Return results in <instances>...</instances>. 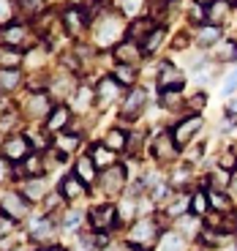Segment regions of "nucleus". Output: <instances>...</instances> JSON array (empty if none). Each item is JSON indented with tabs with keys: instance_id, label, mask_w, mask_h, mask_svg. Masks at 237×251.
Returning <instances> with one entry per match:
<instances>
[{
	"instance_id": "f257e3e1",
	"label": "nucleus",
	"mask_w": 237,
	"mask_h": 251,
	"mask_svg": "<svg viewBox=\"0 0 237 251\" xmlns=\"http://www.w3.org/2000/svg\"><path fill=\"white\" fill-rule=\"evenodd\" d=\"M156 240H158V224H156V221H150V219L139 221L131 232H128V246L142 249V251L153 249V246H156Z\"/></svg>"
},
{
	"instance_id": "f03ea898",
	"label": "nucleus",
	"mask_w": 237,
	"mask_h": 251,
	"mask_svg": "<svg viewBox=\"0 0 237 251\" xmlns=\"http://www.w3.org/2000/svg\"><path fill=\"white\" fill-rule=\"evenodd\" d=\"M0 213L8 216L11 221H19L27 216V200L19 197V191H6L0 197Z\"/></svg>"
},
{
	"instance_id": "7ed1b4c3",
	"label": "nucleus",
	"mask_w": 237,
	"mask_h": 251,
	"mask_svg": "<svg viewBox=\"0 0 237 251\" xmlns=\"http://www.w3.org/2000/svg\"><path fill=\"white\" fill-rule=\"evenodd\" d=\"M199 128H202V118H199V115H188V118H183L180 123L172 128V139H175L177 148H186Z\"/></svg>"
},
{
	"instance_id": "20e7f679",
	"label": "nucleus",
	"mask_w": 237,
	"mask_h": 251,
	"mask_svg": "<svg viewBox=\"0 0 237 251\" xmlns=\"http://www.w3.org/2000/svg\"><path fill=\"white\" fill-rule=\"evenodd\" d=\"M27 153H30V139L25 134H11V137L3 142V156L8 161H25Z\"/></svg>"
},
{
	"instance_id": "39448f33",
	"label": "nucleus",
	"mask_w": 237,
	"mask_h": 251,
	"mask_svg": "<svg viewBox=\"0 0 237 251\" xmlns=\"http://www.w3.org/2000/svg\"><path fill=\"white\" fill-rule=\"evenodd\" d=\"M118 224V207L112 205H98L90 210V226L95 232H104V229H112Z\"/></svg>"
},
{
	"instance_id": "423d86ee",
	"label": "nucleus",
	"mask_w": 237,
	"mask_h": 251,
	"mask_svg": "<svg viewBox=\"0 0 237 251\" xmlns=\"http://www.w3.org/2000/svg\"><path fill=\"white\" fill-rule=\"evenodd\" d=\"M60 22L66 27V33L71 38H76V36H82V30L88 25V14L79 11V8H66V11H60Z\"/></svg>"
},
{
	"instance_id": "0eeeda50",
	"label": "nucleus",
	"mask_w": 237,
	"mask_h": 251,
	"mask_svg": "<svg viewBox=\"0 0 237 251\" xmlns=\"http://www.w3.org/2000/svg\"><path fill=\"white\" fill-rule=\"evenodd\" d=\"M0 41L11 50H19V47H27L30 44V30L25 25H8L0 30Z\"/></svg>"
},
{
	"instance_id": "6e6552de",
	"label": "nucleus",
	"mask_w": 237,
	"mask_h": 251,
	"mask_svg": "<svg viewBox=\"0 0 237 251\" xmlns=\"http://www.w3.org/2000/svg\"><path fill=\"white\" fill-rule=\"evenodd\" d=\"M175 156H177V145H175V139H172V134H161V137L153 142V158L161 161V164H169Z\"/></svg>"
},
{
	"instance_id": "1a4fd4ad",
	"label": "nucleus",
	"mask_w": 237,
	"mask_h": 251,
	"mask_svg": "<svg viewBox=\"0 0 237 251\" xmlns=\"http://www.w3.org/2000/svg\"><path fill=\"white\" fill-rule=\"evenodd\" d=\"M123 186H125V170L120 167V164H115V167H109V170L104 172L101 188H104V194H120Z\"/></svg>"
},
{
	"instance_id": "9d476101",
	"label": "nucleus",
	"mask_w": 237,
	"mask_h": 251,
	"mask_svg": "<svg viewBox=\"0 0 237 251\" xmlns=\"http://www.w3.org/2000/svg\"><path fill=\"white\" fill-rule=\"evenodd\" d=\"M158 88L164 93H172V90H180L183 88V74L172 66V63H164L161 66V74H158Z\"/></svg>"
},
{
	"instance_id": "9b49d317",
	"label": "nucleus",
	"mask_w": 237,
	"mask_h": 251,
	"mask_svg": "<svg viewBox=\"0 0 237 251\" xmlns=\"http://www.w3.org/2000/svg\"><path fill=\"white\" fill-rule=\"evenodd\" d=\"M144 104H147V99H144V90H142V88H134L131 93H128V99H125V104H123V118H125V120H137L139 112L144 109Z\"/></svg>"
},
{
	"instance_id": "f8f14e48",
	"label": "nucleus",
	"mask_w": 237,
	"mask_h": 251,
	"mask_svg": "<svg viewBox=\"0 0 237 251\" xmlns=\"http://www.w3.org/2000/svg\"><path fill=\"white\" fill-rule=\"evenodd\" d=\"M120 30H123L120 19L112 17V14H106V19L98 25V41H101V44H112L115 38L120 36Z\"/></svg>"
},
{
	"instance_id": "ddd939ff",
	"label": "nucleus",
	"mask_w": 237,
	"mask_h": 251,
	"mask_svg": "<svg viewBox=\"0 0 237 251\" xmlns=\"http://www.w3.org/2000/svg\"><path fill=\"white\" fill-rule=\"evenodd\" d=\"M98 101L101 104H106V107H109V104H112V101H118V96H120V82L115 79V76H104V79L98 82Z\"/></svg>"
},
{
	"instance_id": "4468645a",
	"label": "nucleus",
	"mask_w": 237,
	"mask_h": 251,
	"mask_svg": "<svg viewBox=\"0 0 237 251\" xmlns=\"http://www.w3.org/2000/svg\"><path fill=\"white\" fill-rule=\"evenodd\" d=\"M22 197L30 202H41L47 197V186L41 177H27L25 183H22Z\"/></svg>"
},
{
	"instance_id": "2eb2a0df",
	"label": "nucleus",
	"mask_w": 237,
	"mask_h": 251,
	"mask_svg": "<svg viewBox=\"0 0 237 251\" xmlns=\"http://www.w3.org/2000/svg\"><path fill=\"white\" fill-rule=\"evenodd\" d=\"M115 55H118L120 63H125V66H134V63L142 57V47H137L134 41H123V44H118Z\"/></svg>"
},
{
	"instance_id": "dca6fc26",
	"label": "nucleus",
	"mask_w": 237,
	"mask_h": 251,
	"mask_svg": "<svg viewBox=\"0 0 237 251\" xmlns=\"http://www.w3.org/2000/svg\"><path fill=\"white\" fill-rule=\"evenodd\" d=\"M57 194H60L63 200H76V197L82 194V180L76 175H66L60 180V186H57Z\"/></svg>"
},
{
	"instance_id": "f3484780",
	"label": "nucleus",
	"mask_w": 237,
	"mask_h": 251,
	"mask_svg": "<svg viewBox=\"0 0 237 251\" xmlns=\"http://www.w3.org/2000/svg\"><path fill=\"white\" fill-rule=\"evenodd\" d=\"M22 85V71L19 69H0V90L3 93H11Z\"/></svg>"
},
{
	"instance_id": "a211bd4d",
	"label": "nucleus",
	"mask_w": 237,
	"mask_h": 251,
	"mask_svg": "<svg viewBox=\"0 0 237 251\" xmlns=\"http://www.w3.org/2000/svg\"><path fill=\"white\" fill-rule=\"evenodd\" d=\"M74 175L79 177L82 183H93L95 180V161L90 156L79 158V161L74 164Z\"/></svg>"
},
{
	"instance_id": "6ab92c4d",
	"label": "nucleus",
	"mask_w": 237,
	"mask_h": 251,
	"mask_svg": "<svg viewBox=\"0 0 237 251\" xmlns=\"http://www.w3.org/2000/svg\"><path fill=\"white\" fill-rule=\"evenodd\" d=\"M90 158L95 161V167H101V170H109V167H115V151H109L106 145H95L93 153H90Z\"/></svg>"
},
{
	"instance_id": "aec40b11",
	"label": "nucleus",
	"mask_w": 237,
	"mask_h": 251,
	"mask_svg": "<svg viewBox=\"0 0 237 251\" xmlns=\"http://www.w3.org/2000/svg\"><path fill=\"white\" fill-rule=\"evenodd\" d=\"M69 120H71V112L66 107H55L49 112V120H47V128L49 131H60V128H66L69 126Z\"/></svg>"
},
{
	"instance_id": "412c9836",
	"label": "nucleus",
	"mask_w": 237,
	"mask_h": 251,
	"mask_svg": "<svg viewBox=\"0 0 237 251\" xmlns=\"http://www.w3.org/2000/svg\"><path fill=\"white\" fill-rule=\"evenodd\" d=\"M229 14V3L226 0H213L210 8H207V19H210V25H221Z\"/></svg>"
},
{
	"instance_id": "4be33fe9",
	"label": "nucleus",
	"mask_w": 237,
	"mask_h": 251,
	"mask_svg": "<svg viewBox=\"0 0 237 251\" xmlns=\"http://www.w3.org/2000/svg\"><path fill=\"white\" fill-rule=\"evenodd\" d=\"M49 235H52V221H49V216L33 221V229H30V238H33V240H47Z\"/></svg>"
},
{
	"instance_id": "5701e85b",
	"label": "nucleus",
	"mask_w": 237,
	"mask_h": 251,
	"mask_svg": "<svg viewBox=\"0 0 237 251\" xmlns=\"http://www.w3.org/2000/svg\"><path fill=\"white\" fill-rule=\"evenodd\" d=\"M104 142H106V148H109V151H123L125 142H128V137H125L123 128H112V131H106Z\"/></svg>"
},
{
	"instance_id": "b1692460",
	"label": "nucleus",
	"mask_w": 237,
	"mask_h": 251,
	"mask_svg": "<svg viewBox=\"0 0 237 251\" xmlns=\"http://www.w3.org/2000/svg\"><path fill=\"white\" fill-rule=\"evenodd\" d=\"M221 38V27L218 25H205L199 33H196V41H199L202 47H210V44H215Z\"/></svg>"
},
{
	"instance_id": "393cba45",
	"label": "nucleus",
	"mask_w": 237,
	"mask_h": 251,
	"mask_svg": "<svg viewBox=\"0 0 237 251\" xmlns=\"http://www.w3.org/2000/svg\"><path fill=\"white\" fill-rule=\"evenodd\" d=\"M27 109H30L33 118H41V115L49 109V99H47V96H38V93L30 96V101H27Z\"/></svg>"
},
{
	"instance_id": "a878e982",
	"label": "nucleus",
	"mask_w": 237,
	"mask_h": 251,
	"mask_svg": "<svg viewBox=\"0 0 237 251\" xmlns=\"http://www.w3.org/2000/svg\"><path fill=\"white\" fill-rule=\"evenodd\" d=\"M186 207L191 210V197H188V194H177L175 200L169 202L166 210H169V216H183V213H186Z\"/></svg>"
},
{
	"instance_id": "bb28decb",
	"label": "nucleus",
	"mask_w": 237,
	"mask_h": 251,
	"mask_svg": "<svg viewBox=\"0 0 237 251\" xmlns=\"http://www.w3.org/2000/svg\"><path fill=\"white\" fill-rule=\"evenodd\" d=\"M164 41V27H153L142 41V52H156V47Z\"/></svg>"
},
{
	"instance_id": "cd10ccee",
	"label": "nucleus",
	"mask_w": 237,
	"mask_h": 251,
	"mask_svg": "<svg viewBox=\"0 0 237 251\" xmlns=\"http://www.w3.org/2000/svg\"><path fill=\"white\" fill-rule=\"evenodd\" d=\"M207 205H210V197H207L205 191H196V194L191 197V213L193 216H205Z\"/></svg>"
},
{
	"instance_id": "c85d7f7f",
	"label": "nucleus",
	"mask_w": 237,
	"mask_h": 251,
	"mask_svg": "<svg viewBox=\"0 0 237 251\" xmlns=\"http://www.w3.org/2000/svg\"><path fill=\"white\" fill-rule=\"evenodd\" d=\"M186 249V240L180 238V235H164V240H161V246H158V251H183Z\"/></svg>"
},
{
	"instance_id": "c756f323",
	"label": "nucleus",
	"mask_w": 237,
	"mask_h": 251,
	"mask_svg": "<svg viewBox=\"0 0 237 251\" xmlns=\"http://www.w3.org/2000/svg\"><path fill=\"white\" fill-rule=\"evenodd\" d=\"M207 197H210V205H215V210H218V213H229V210H232L229 197H224L221 191H210Z\"/></svg>"
},
{
	"instance_id": "7c9ffc66",
	"label": "nucleus",
	"mask_w": 237,
	"mask_h": 251,
	"mask_svg": "<svg viewBox=\"0 0 237 251\" xmlns=\"http://www.w3.org/2000/svg\"><path fill=\"white\" fill-rule=\"evenodd\" d=\"M112 76L120 82V85H131V82L137 79V76H134V66H125V63H120L118 69H115Z\"/></svg>"
},
{
	"instance_id": "2f4dec72",
	"label": "nucleus",
	"mask_w": 237,
	"mask_h": 251,
	"mask_svg": "<svg viewBox=\"0 0 237 251\" xmlns=\"http://www.w3.org/2000/svg\"><path fill=\"white\" fill-rule=\"evenodd\" d=\"M215 55H218V60H235V57H237V41H235V38L224 41V44L218 47V52H215Z\"/></svg>"
},
{
	"instance_id": "473e14b6",
	"label": "nucleus",
	"mask_w": 237,
	"mask_h": 251,
	"mask_svg": "<svg viewBox=\"0 0 237 251\" xmlns=\"http://www.w3.org/2000/svg\"><path fill=\"white\" fill-rule=\"evenodd\" d=\"M76 145H79V137H76V134H60V137H57V151L60 153L74 151Z\"/></svg>"
},
{
	"instance_id": "72a5a7b5",
	"label": "nucleus",
	"mask_w": 237,
	"mask_h": 251,
	"mask_svg": "<svg viewBox=\"0 0 237 251\" xmlns=\"http://www.w3.org/2000/svg\"><path fill=\"white\" fill-rule=\"evenodd\" d=\"M134 213H137V202H134V200H123V205L118 207V221L134 219Z\"/></svg>"
},
{
	"instance_id": "f704fd0d",
	"label": "nucleus",
	"mask_w": 237,
	"mask_h": 251,
	"mask_svg": "<svg viewBox=\"0 0 237 251\" xmlns=\"http://www.w3.org/2000/svg\"><path fill=\"white\" fill-rule=\"evenodd\" d=\"M25 172H27L30 177H38V175H41V172H44V167H41V158H38V156H27V158H25Z\"/></svg>"
},
{
	"instance_id": "c9c22d12",
	"label": "nucleus",
	"mask_w": 237,
	"mask_h": 251,
	"mask_svg": "<svg viewBox=\"0 0 237 251\" xmlns=\"http://www.w3.org/2000/svg\"><path fill=\"white\" fill-rule=\"evenodd\" d=\"M150 33V19H134L131 22V38H142Z\"/></svg>"
},
{
	"instance_id": "e433bc0d",
	"label": "nucleus",
	"mask_w": 237,
	"mask_h": 251,
	"mask_svg": "<svg viewBox=\"0 0 237 251\" xmlns=\"http://www.w3.org/2000/svg\"><path fill=\"white\" fill-rule=\"evenodd\" d=\"M142 3L144 0H123V14L125 17H131V19H137L139 11H142Z\"/></svg>"
},
{
	"instance_id": "4c0bfd02",
	"label": "nucleus",
	"mask_w": 237,
	"mask_h": 251,
	"mask_svg": "<svg viewBox=\"0 0 237 251\" xmlns=\"http://www.w3.org/2000/svg\"><path fill=\"white\" fill-rule=\"evenodd\" d=\"M19 8H22L27 17H33V14L41 11V0H19Z\"/></svg>"
},
{
	"instance_id": "58836bf2",
	"label": "nucleus",
	"mask_w": 237,
	"mask_h": 251,
	"mask_svg": "<svg viewBox=\"0 0 237 251\" xmlns=\"http://www.w3.org/2000/svg\"><path fill=\"white\" fill-rule=\"evenodd\" d=\"M188 19H191V22H205V19H207V14L202 11V6H199V3H193V6L188 8Z\"/></svg>"
},
{
	"instance_id": "ea45409f",
	"label": "nucleus",
	"mask_w": 237,
	"mask_h": 251,
	"mask_svg": "<svg viewBox=\"0 0 237 251\" xmlns=\"http://www.w3.org/2000/svg\"><path fill=\"white\" fill-rule=\"evenodd\" d=\"M14 17V6L11 0H0V22H8Z\"/></svg>"
},
{
	"instance_id": "a19ab883",
	"label": "nucleus",
	"mask_w": 237,
	"mask_h": 251,
	"mask_svg": "<svg viewBox=\"0 0 237 251\" xmlns=\"http://www.w3.org/2000/svg\"><path fill=\"white\" fill-rule=\"evenodd\" d=\"M235 88H237V69L232 71L229 76H226V82H224V93H232Z\"/></svg>"
},
{
	"instance_id": "79ce46f5",
	"label": "nucleus",
	"mask_w": 237,
	"mask_h": 251,
	"mask_svg": "<svg viewBox=\"0 0 237 251\" xmlns=\"http://www.w3.org/2000/svg\"><path fill=\"white\" fill-rule=\"evenodd\" d=\"M235 164H237V158H235V153H226L224 158H221V170H235Z\"/></svg>"
},
{
	"instance_id": "37998d69",
	"label": "nucleus",
	"mask_w": 237,
	"mask_h": 251,
	"mask_svg": "<svg viewBox=\"0 0 237 251\" xmlns=\"http://www.w3.org/2000/svg\"><path fill=\"white\" fill-rule=\"evenodd\" d=\"M8 232H11V219L0 213V238H3V235H8Z\"/></svg>"
},
{
	"instance_id": "c03bdc74",
	"label": "nucleus",
	"mask_w": 237,
	"mask_h": 251,
	"mask_svg": "<svg viewBox=\"0 0 237 251\" xmlns=\"http://www.w3.org/2000/svg\"><path fill=\"white\" fill-rule=\"evenodd\" d=\"M202 240H205L207 246H215V243H221V235H213V232H207V229H202Z\"/></svg>"
},
{
	"instance_id": "a18cd8bd",
	"label": "nucleus",
	"mask_w": 237,
	"mask_h": 251,
	"mask_svg": "<svg viewBox=\"0 0 237 251\" xmlns=\"http://www.w3.org/2000/svg\"><path fill=\"white\" fill-rule=\"evenodd\" d=\"M188 107H191V109H202V107H205V93H199V96H193V99L188 101Z\"/></svg>"
},
{
	"instance_id": "49530a36",
	"label": "nucleus",
	"mask_w": 237,
	"mask_h": 251,
	"mask_svg": "<svg viewBox=\"0 0 237 251\" xmlns=\"http://www.w3.org/2000/svg\"><path fill=\"white\" fill-rule=\"evenodd\" d=\"M79 219H82L79 213H69V216H66V226H76V224H79Z\"/></svg>"
},
{
	"instance_id": "de8ad7c7",
	"label": "nucleus",
	"mask_w": 237,
	"mask_h": 251,
	"mask_svg": "<svg viewBox=\"0 0 237 251\" xmlns=\"http://www.w3.org/2000/svg\"><path fill=\"white\" fill-rule=\"evenodd\" d=\"M226 112H229V115H237V96L226 101Z\"/></svg>"
},
{
	"instance_id": "09e8293b",
	"label": "nucleus",
	"mask_w": 237,
	"mask_h": 251,
	"mask_svg": "<svg viewBox=\"0 0 237 251\" xmlns=\"http://www.w3.org/2000/svg\"><path fill=\"white\" fill-rule=\"evenodd\" d=\"M3 177H6V164L0 161V180H3Z\"/></svg>"
},
{
	"instance_id": "8fccbe9b",
	"label": "nucleus",
	"mask_w": 237,
	"mask_h": 251,
	"mask_svg": "<svg viewBox=\"0 0 237 251\" xmlns=\"http://www.w3.org/2000/svg\"><path fill=\"white\" fill-rule=\"evenodd\" d=\"M41 251H66V249H60V246H49V249H41Z\"/></svg>"
},
{
	"instance_id": "3c124183",
	"label": "nucleus",
	"mask_w": 237,
	"mask_h": 251,
	"mask_svg": "<svg viewBox=\"0 0 237 251\" xmlns=\"http://www.w3.org/2000/svg\"><path fill=\"white\" fill-rule=\"evenodd\" d=\"M229 6H237V0H229Z\"/></svg>"
},
{
	"instance_id": "603ef678",
	"label": "nucleus",
	"mask_w": 237,
	"mask_h": 251,
	"mask_svg": "<svg viewBox=\"0 0 237 251\" xmlns=\"http://www.w3.org/2000/svg\"><path fill=\"white\" fill-rule=\"evenodd\" d=\"M235 191H237V180H235Z\"/></svg>"
}]
</instances>
